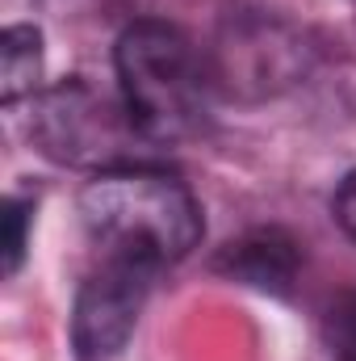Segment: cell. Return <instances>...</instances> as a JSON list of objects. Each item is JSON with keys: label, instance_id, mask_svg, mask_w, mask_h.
Instances as JSON below:
<instances>
[{"label": "cell", "instance_id": "obj_1", "mask_svg": "<svg viewBox=\"0 0 356 361\" xmlns=\"http://www.w3.org/2000/svg\"><path fill=\"white\" fill-rule=\"evenodd\" d=\"M80 223L101 261L164 269L184 261L201 240V206L189 185L151 164L101 169L80 189Z\"/></svg>", "mask_w": 356, "mask_h": 361}, {"label": "cell", "instance_id": "obj_2", "mask_svg": "<svg viewBox=\"0 0 356 361\" xmlns=\"http://www.w3.org/2000/svg\"><path fill=\"white\" fill-rule=\"evenodd\" d=\"M113 68L122 109L143 143L168 147L201 130L210 68L184 30L168 21H134L117 38Z\"/></svg>", "mask_w": 356, "mask_h": 361}, {"label": "cell", "instance_id": "obj_3", "mask_svg": "<svg viewBox=\"0 0 356 361\" xmlns=\"http://www.w3.org/2000/svg\"><path fill=\"white\" fill-rule=\"evenodd\" d=\"M30 135L34 143L59 160V164H92L101 169H117V164H134L130 160V143H143L139 130L130 126L122 101H105L101 92H92L84 80H68L59 89L42 92L30 118Z\"/></svg>", "mask_w": 356, "mask_h": 361}, {"label": "cell", "instance_id": "obj_4", "mask_svg": "<svg viewBox=\"0 0 356 361\" xmlns=\"http://www.w3.org/2000/svg\"><path fill=\"white\" fill-rule=\"evenodd\" d=\"M151 281H155V269L126 265V261H101V269L84 277L76 307H72L76 357L109 361L126 349V341L139 328Z\"/></svg>", "mask_w": 356, "mask_h": 361}, {"label": "cell", "instance_id": "obj_5", "mask_svg": "<svg viewBox=\"0 0 356 361\" xmlns=\"http://www.w3.org/2000/svg\"><path fill=\"white\" fill-rule=\"evenodd\" d=\"M306 72V42L265 17L235 21L214 51L210 80H218L227 92H265L293 85Z\"/></svg>", "mask_w": 356, "mask_h": 361}, {"label": "cell", "instance_id": "obj_6", "mask_svg": "<svg viewBox=\"0 0 356 361\" xmlns=\"http://www.w3.org/2000/svg\"><path fill=\"white\" fill-rule=\"evenodd\" d=\"M218 269L256 286V290L285 294L298 273V244L281 231H256L239 244H227V252L218 257Z\"/></svg>", "mask_w": 356, "mask_h": 361}, {"label": "cell", "instance_id": "obj_7", "mask_svg": "<svg viewBox=\"0 0 356 361\" xmlns=\"http://www.w3.org/2000/svg\"><path fill=\"white\" fill-rule=\"evenodd\" d=\"M42 76V34L34 25H8L0 38V101L17 105L34 97Z\"/></svg>", "mask_w": 356, "mask_h": 361}, {"label": "cell", "instance_id": "obj_8", "mask_svg": "<svg viewBox=\"0 0 356 361\" xmlns=\"http://www.w3.org/2000/svg\"><path fill=\"white\" fill-rule=\"evenodd\" d=\"M323 336H327V349L336 361H356V294H344L327 311Z\"/></svg>", "mask_w": 356, "mask_h": 361}, {"label": "cell", "instance_id": "obj_9", "mask_svg": "<svg viewBox=\"0 0 356 361\" xmlns=\"http://www.w3.org/2000/svg\"><path fill=\"white\" fill-rule=\"evenodd\" d=\"M34 223V206L21 202V197H8L4 202V277L21 269L25 261V231Z\"/></svg>", "mask_w": 356, "mask_h": 361}, {"label": "cell", "instance_id": "obj_10", "mask_svg": "<svg viewBox=\"0 0 356 361\" xmlns=\"http://www.w3.org/2000/svg\"><path fill=\"white\" fill-rule=\"evenodd\" d=\"M331 214H336V223L344 227V235H348V240H356V169L344 177V185L336 189Z\"/></svg>", "mask_w": 356, "mask_h": 361}]
</instances>
